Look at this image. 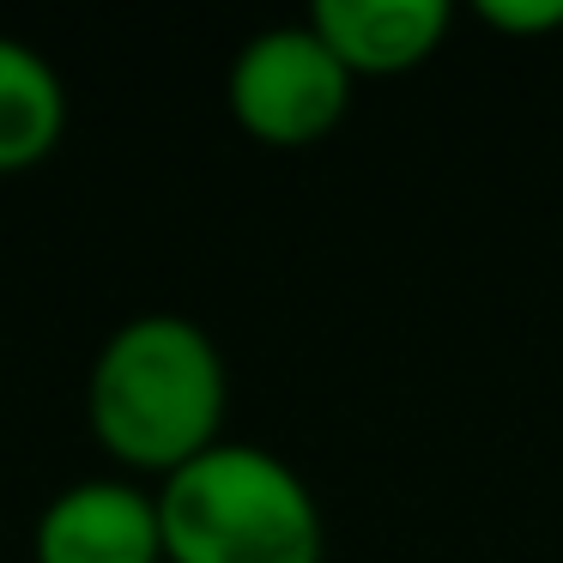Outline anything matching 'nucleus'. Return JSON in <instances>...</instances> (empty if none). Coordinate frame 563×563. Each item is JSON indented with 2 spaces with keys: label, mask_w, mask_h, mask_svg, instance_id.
<instances>
[{
  "label": "nucleus",
  "mask_w": 563,
  "mask_h": 563,
  "mask_svg": "<svg viewBox=\"0 0 563 563\" xmlns=\"http://www.w3.org/2000/svg\"><path fill=\"white\" fill-rule=\"evenodd\" d=\"M231 369L200 321L134 316L98 345L86 376V424L115 466L170 478L224 442Z\"/></svg>",
  "instance_id": "obj_1"
},
{
  "label": "nucleus",
  "mask_w": 563,
  "mask_h": 563,
  "mask_svg": "<svg viewBox=\"0 0 563 563\" xmlns=\"http://www.w3.org/2000/svg\"><path fill=\"white\" fill-rule=\"evenodd\" d=\"M164 563H321L328 527L309 478L255 442L207 449L152 485Z\"/></svg>",
  "instance_id": "obj_2"
},
{
  "label": "nucleus",
  "mask_w": 563,
  "mask_h": 563,
  "mask_svg": "<svg viewBox=\"0 0 563 563\" xmlns=\"http://www.w3.org/2000/svg\"><path fill=\"white\" fill-rule=\"evenodd\" d=\"M357 79L333 62V49L309 25H273L236 49L231 74H224V103H231L236 128L261 146H316L352 110Z\"/></svg>",
  "instance_id": "obj_3"
},
{
  "label": "nucleus",
  "mask_w": 563,
  "mask_h": 563,
  "mask_svg": "<svg viewBox=\"0 0 563 563\" xmlns=\"http://www.w3.org/2000/svg\"><path fill=\"white\" fill-rule=\"evenodd\" d=\"M31 563H164L158 497L134 478H79L43 503Z\"/></svg>",
  "instance_id": "obj_4"
},
{
  "label": "nucleus",
  "mask_w": 563,
  "mask_h": 563,
  "mask_svg": "<svg viewBox=\"0 0 563 563\" xmlns=\"http://www.w3.org/2000/svg\"><path fill=\"white\" fill-rule=\"evenodd\" d=\"M303 25L352 79H394L442 49L454 7L449 0H316Z\"/></svg>",
  "instance_id": "obj_5"
},
{
  "label": "nucleus",
  "mask_w": 563,
  "mask_h": 563,
  "mask_svg": "<svg viewBox=\"0 0 563 563\" xmlns=\"http://www.w3.org/2000/svg\"><path fill=\"white\" fill-rule=\"evenodd\" d=\"M67 134V86L31 43L0 37V176L43 164Z\"/></svg>",
  "instance_id": "obj_6"
},
{
  "label": "nucleus",
  "mask_w": 563,
  "mask_h": 563,
  "mask_svg": "<svg viewBox=\"0 0 563 563\" xmlns=\"http://www.w3.org/2000/svg\"><path fill=\"white\" fill-rule=\"evenodd\" d=\"M478 25L503 31V37H545L563 31V0H478Z\"/></svg>",
  "instance_id": "obj_7"
}]
</instances>
